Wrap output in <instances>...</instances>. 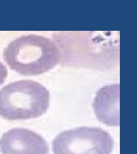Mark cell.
<instances>
[{
    "mask_svg": "<svg viewBox=\"0 0 137 154\" xmlns=\"http://www.w3.org/2000/svg\"><path fill=\"white\" fill-rule=\"evenodd\" d=\"M3 56L13 70L23 75H38L59 63L60 50L53 40L29 34L12 41L4 50Z\"/></svg>",
    "mask_w": 137,
    "mask_h": 154,
    "instance_id": "6da1fadb",
    "label": "cell"
},
{
    "mask_svg": "<svg viewBox=\"0 0 137 154\" xmlns=\"http://www.w3.org/2000/svg\"><path fill=\"white\" fill-rule=\"evenodd\" d=\"M49 91L40 83L22 79L0 90V116L8 121L25 120L42 116L49 107Z\"/></svg>",
    "mask_w": 137,
    "mask_h": 154,
    "instance_id": "7a4b0ae2",
    "label": "cell"
},
{
    "mask_svg": "<svg viewBox=\"0 0 137 154\" xmlns=\"http://www.w3.org/2000/svg\"><path fill=\"white\" fill-rule=\"evenodd\" d=\"M113 147L110 134L99 127H80L64 131L52 142L54 154H110Z\"/></svg>",
    "mask_w": 137,
    "mask_h": 154,
    "instance_id": "3957f363",
    "label": "cell"
},
{
    "mask_svg": "<svg viewBox=\"0 0 137 154\" xmlns=\"http://www.w3.org/2000/svg\"><path fill=\"white\" fill-rule=\"evenodd\" d=\"M0 151L2 154H48L49 147L39 134L26 128H15L1 136Z\"/></svg>",
    "mask_w": 137,
    "mask_h": 154,
    "instance_id": "277c9868",
    "label": "cell"
},
{
    "mask_svg": "<svg viewBox=\"0 0 137 154\" xmlns=\"http://www.w3.org/2000/svg\"><path fill=\"white\" fill-rule=\"evenodd\" d=\"M120 85L104 86L97 91L93 102L95 115L99 121L109 126H119Z\"/></svg>",
    "mask_w": 137,
    "mask_h": 154,
    "instance_id": "5b68a950",
    "label": "cell"
},
{
    "mask_svg": "<svg viewBox=\"0 0 137 154\" xmlns=\"http://www.w3.org/2000/svg\"><path fill=\"white\" fill-rule=\"evenodd\" d=\"M8 72L6 66L0 62V85L3 84L8 77Z\"/></svg>",
    "mask_w": 137,
    "mask_h": 154,
    "instance_id": "8992f818",
    "label": "cell"
}]
</instances>
